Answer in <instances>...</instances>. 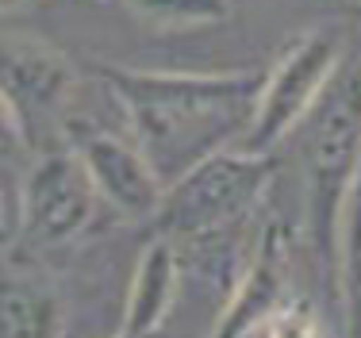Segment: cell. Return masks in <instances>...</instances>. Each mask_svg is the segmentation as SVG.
Instances as JSON below:
<instances>
[{"mask_svg": "<svg viewBox=\"0 0 361 338\" xmlns=\"http://www.w3.org/2000/svg\"><path fill=\"white\" fill-rule=\"evenodd\" d=\"M108 85L119 108L131 119V131L146 162L161 185L177 181L200 158L235 146L254 116L262 77L243 73H161V69H127V66H92Z\"/></svg>", "mask_w": 361, "mask_h": 338, "instance_id": "6da1fadb", "label": "cell"}, {"mask_svg": "<svg viewBox=\"0 0 361 338\" xmlns=\"http://www.w3.org/2000/svg\"><path fill=\"white\" fill-rule=\"evenodd\" d=\"M273 181H277L273 154H246L238 146H223L166 185L158 212L150 215L154 235L173 242L231 235L257 215Z\"/></svg>", "mask_w": 361, "mask_h": 338, "instance_id": "7a4b0ae2", "label": "cell"}, {"mask_svg": "<svg viewBox=\"0 0 361 338\" xmlns=\"http://www.w3.org/2000/svg\"><path fill=\"white\" fill-rule=\"evenodd\" d=\"M361 169V77L326 85V100L315 108L304 146V235L319 265L338 258V223L346 196Z\"/></svg>", "mask_w": 361, "mask_h": 338, "instance_id": "3957f363", "label": "cell"}, {"mask_svg": "<svg viewBox=\"0 0 361 338\" xmlns=\"http://www.w3.org/2000/svg\"><path fill=\"white\" fill-rule=\"evenodd\" d=\"M342 54H346V31L342 23H319L304 31L288 50L277 58V66L262 77L254 116L246 131L238 135V150L246 154H273L277 143H285L292 127L315 108V100L326 92V85L338 77Z\"/></svg>", "mask_w": 361, "mask_h": 338, "instance_id": "277c9868", "label": "cell"}, {"mask_svg": "<svg viewBox=\"0 0 361 338\" xmlns=\"http://www.w3.org/2000/svg\"><path fill=\"white\" fill-rule=\"evenodd\" d=\"M77 81V66L47 39L0 28V100L8 104L23 146H39L42 135L66 127V104Z\"/></svg>", "mask_w": 361, "mask_h": 338, "instance_id": "5b68a950", "label": "cell"}, {"mask_svg": "<svg viewBox=\"0 0 361 338\" xmlns=\"http://www.w3.org/2000/svg\"><path fill=\"white\" fill-rule=\"evenodd\" d=\"M97 200V188L70 146L39 154V162L20 181V239L39 250L66 246L92 223Z\"/></svg>", "mask_w": 361, "mask_h": 338, "instance_id": "8992f818", "label": "cell"}, {"mask_svg": "<svg viewBox=\"0 0 361 338\" xmlns=\"http://www.w3.org/2000/svg\"><path fill=\"white\" fill-rule=\"evenodd\" d=\"M62 135L70 138V150L81 158L92 188H97V196L104 204L131 215V219H150L158 212L166 185H161V177L146 162L139 143H131L123 135H111L104 127H92L85 119H70V116H66Z\"/></svg>", "mask_w": 361, "mask_h": 338, "instance_id": "52a82bcc", "label": "cell"}, {"mask_svg": "<svg viewBox=\"0 0 361 338\" xmlns=\"http://www.w3.org/2000/svg\"><path fill=\"white\" fill-rule=\"evenodd\" d=\"M288 270H292L288 227L281 219H273L257 235L250 262H246V270L238 277L235 292L227 296L208 338H246L257 327L269 323L288 300Z\"/></svg>", "mask_w": 361, "mask_h": 338, "instance_id": "ba28073f", "label": "cell"}, {"mask_svg": "<svg viewBox=\"0 0 361 338\" xmlns=\"http://www.w3.org/2000/svg\"><path fill=\"white\" fill-rule=\"evenodd\" d=\"M177 242L154 235V242L142 250L139 265H135L119 334H161V323L177 300Z\"/></svg>", "mask_w": 361, "mask_h": 338, "instance_id": "9c48e42d", "label": "cell"}, {"mask_svg": "<svg viewBox=\"0 0 361 338\" xmlns=\"http://www.w3.org/2000/svg\"><path fill=\"white\" fill-rule=\"evenodd\" d=\"M62 311L50 289L23 277H0V338H58Z\"/></svg>", "mask_w": 361, "mask_h": 338, "instance_id": "30bf717a", "label": "cell"}, {"mask_svg": "<svg viewBox=\"0 0 361 338\" xmlns=\"http://www.w3.org/2000/svg\"><path fill=\"white\" fill-rule=\"evenodd\" d=\"M334 273H338V296L346 311V338H361V169L342 207Z\"/></svg>", "mask_w": 361, "mask_h": 338, "instance_id": "8fae6325", "label": "cell"}, {"mask_svg": "<svg viewBox=\"0 0 361 338\" xmlns=\"http://www.w3.org/2000/svg\"><path fill=\"white\" fill-rule=\"evenodd\" d=\"M135 16L158 28H216L235 16L231 0H123Z\"/></svg>", "mask_w": 361, "mask_h": 338, "instance_id": "7c38bea8", "label": "cell"}, {"mask_svg": "<svg viewBox=\"0 0 361 338\" xmlns=\"http://www.w3.org/2000/svg\"><path fill=\"white\" fill-rule=\"evenodd\" d=\"M265 327H269V338H323L319 315H315V308L307 296L285 300V308H281Z\"/></svg>", "mask_w": 361, "mask_h": 338, "instance_id": "4fadbf2b", "label": "cell"}, {"mask_svg": "<svg viewBox=\"0 0 361 338\" xmlns=\"http://www.w3.org/2000/svg\"><path fill=\"white\" fill-rule=\"evenodd\" d=\"M20 219H23L20 185L0 173V250H8L16 239H20Z\"/></svg>", "mask_w": 361, "mask_h": 338, "instance_id": "5bb4252c", "label": "cell"}, {"mask_svg": "<svg viewBox=\"0 0 361 338\" xmlns=\"http://www.w3.org/2000/svg\"><path fill=\"white\" fill-rule=\"evenodd\" d=\"M20 146H23L20 127H16V119H12V111H8V104L0 100V154H12V150H20Z\"/></svg>", "mask_w": 361, "mask_h": 338, "instance_id": "9a60e30c", "label": "cell"}, {"mask_svg": "<svg viewBox=\"0 0 361 338\" xmlns=\"http://www.w3.org/2000/svg\"><path fill=\"white\" fill-rule=\"evenodd\" d=\"M31 4H42V0H0V12H16V8H31Z\"/></svg>", "mask_w": 361, "mask_h": 338, "instance_id": "2e32d148", "label": "cell"}, {"mask_svg": "<svg viewBox=\"0 0 361 338\" xmlns=\"http://www.w3.org/2000/svg\"><path fill=\"white\" fill-rule=\"evenodd\" d=\"M116 338H161V334H116Z\"/></svg>", "mask_w": 361, "mask_h": 338, "instance_id": "e0dca14e", "label": "cell"}, {"mask_svg": "<svg viewBox=\"0 0 361 338\" xmlns=\"http://www.w3.org/2000/svg\"><path fill=\"white\" fill-rule=\"evenodd\" d=\"M350 4H354V8H361V0H350Z\"/></svg>", "mask_w": 361, "mask_h": 338, "instance_id": "ac0fdd59", "label": "cell"}]
</instances>
